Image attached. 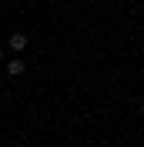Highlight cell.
I'll return each instance as SVG.
<instances>
[{
    "label": "cell",
    "mask_w": 144,
    "mask_h": 147,
    "mask_svg": "<svg viewBox=\"0 0 144 147\" xmlns=\"http://www.w3.org/2000/svg\"><path fill=\"white\" fill-rule=\"evenodd\" d=\"M7 70L14 74V77H20V74L27 70V64H24V60H20V57H17V60H7Z\"/></svg>",
    "instance_id": "cell-2"
},
{
    "label": "cell",
    "mask_w": 144,
    "mask_h": 147,
    "mask_svg": "<svg viewBox=\"0 0 144 147\" xmlns=\"http://www.w3.org/2000/svg\"><path fill=\"white\" fill-rule=\"evenodd\" d=\"M141 114H144V100H141Z\"/></svg>",
    "instance_id": "cell-3"
},
{
    "label": "cell",
    "mask_w": 144,
    "mask_h": 147,
    "mask_svg": "<svg viewBox=\"0 0 144 147\" xmlns=\"http://www.w3.org/2000/svg\"><path fill=\"white\" fill-rule=\"evenodd\" d=\"M0 60H3V50H0Z\"/></svg>",
    "instance_id": "cell-4"
},
{
    "label": "cell",
    "mask_w": 144,
    "mask_h": 147,
    "mask_svg": "<svg viewBox=\"0 0 144 147\" xmlns=\"http://www.w3.org/2000/svg\"><path fill=\"white\" fill-rule=\"evenodd\" d=\"M10 50H17V54H20V50H27V34H20V30H17V34H10Z\"/></svg>",
    "instance_id": "cell-1"
}]
</instances>
